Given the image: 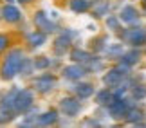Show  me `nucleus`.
<instances>
[{"label":"nucleus","mask_w":146,"mask_h":128,"mask_svg":"<svg viewBox=\"0 0 146 128\" xmlns=\"http://www.w3.org/2000/svg\"><path fill=\"white\" fill-rule=\"evenodd\" d=\"M24 52L20 49H13L7 56H5L2 63V78L4 80H13V78L20 72V67L24 63Z\"/></svg>","instance_id":"1"},{"label":"nucleus","mask_w":146,"mask_h":128,"mask_svg":"<svg viewBox=\"0 0 146 128\" xmlns=\"http://www.w3.org/2000/svg\"><path fill=\"white\" fill-rule=\"evenodd\" d=\"M108 110H110V115L114 119H123L128 115V110H130V107H128L126 99H114L110 105H108Z\"/></svg>","instance_id":"2"},{"label":"nucleus","mask_w":146,"mask_h":128,"mask_svg":"<svg viewBox=\"0 0 146 128\" xmlns=\"http://www.w3.org/2000/svg\"><path fill=\"white\" fill-rule=\"evenodd\" d=\"M123 38L132 43V45H141V43L146 42V29H143V27H133V29H128L125 34H123Z\"/></svg>","instance_id":"3"},{"label":"nucleus","mask_w":146,"mask_h":128,"mask_svg":"<svg viewBox=\"0 0 146 128\" xmlns=\"http://www.w3.org/2000/svg\"><path fill=\"white\" fill-rule=\"evenodd\" d=\"M33 107V92L31 90H18L16 94V110L25 112Z\"/></svg>","instance_id":"4"},{"label":"nucleus","mask_w":146,"mask_h":128,"mask_svg":"<svg viewBox=\"0 0 146 128\" xmlns=\"http://www.w3.org/2000/svg\"><path fill=\"white\" fill-rule=\"evenodd\" d=\"M123 76H125V70L117 67V69H112L103 76V83L106 87H119L123 81Z\"/></svg>","instance_id":"5"},{"label":"nucleus","mask_w":146,"mask_h":128,"mask_svg":"<svg viewBox=\"0 0 146 128\" xmlns=\"http://www.w3.org/2000/svg\"><path fill=\"white\" fill-rule=\"evenodd\" d=\"M33 85H35V88L38 92H49V90H52L56 87V80L50 74H43L40 78H36Z\"/></svg>","instance_id":"6"},{"label":"nucleus","mask_w":146,"mask_h":128,"mask_svg":"<svg viewBox=\"0 0 146 128\" xmlns=\"http://www.w3.org/2000/svg\"><path fill=\"white\" fill-rule=\"evenodd\" d=\"M60 108H61V112H63L65 115H76L78 112H80V101L74 97H63L60 101Z\"/></svg>","instance_id":"7"},{"label":"nucleus","mask_w":146,"mask_h":128,"mask_svg":"<svg viewBox=\"0 0 146 128\" xmlns=\"http://www.w3.org/2000/svg\"><path fill=\"white\" fill-rule=\"evenodd\" d=\"M16 94H18V90L16 88H13L7 96H5L2 101H0V112L5 114V112H11V110H16Z\"/></svg>","instance_id":"8"},{"label":"nucleus","mask_w":146,"mask_h":128,"mask_svg":"<svg viewBox=\"0 0 146 128\" xmlns=\"http://www.w3.org/2000/svg\"><path fill=\"white\" fill-rule=\"evenodd\" d=\"M35 24L38 29H42L43 32H50V31H54V24L47 18V15L43 13V11H38V13L35 15Z\"/></svg>","instance_id":"9"},{"label":"nucleus","mask_w":146,"mask_h":128,"mask_svg":"<svg viewBox=\"0 0 146 128\" xmlns=\"http://www.w3.org/2000/svg\"><path fill=\"white\" fill-rule=\"evenodd\" d=\"M83 74H85V69L80 65H67L63 69V76L67 78V80H81Z\"/></svg>","instance_id":"10"},{"label":"nucleus","mask_w":146,"mask_h":128,"mask_svg":"<svg viewBox=\"0 0 146 128\" xmlns=\"http://www.w3.org/2000/svg\"><path fill=\"white\" fill-rule=\"evenodd\" d=\"M139 15H137V9L133 7V5H125V7L121 9V20L126 22V24H133V22H137Z\"/></svg>","instance_id":"11"},{"label":"nucleus","mask_w":146,"mask_h":128,"mask_svg":"<svg viewBox=\"0 0 146 128\" xmlns=\"http://www.w3.org/2000/svg\"><path fill=\"white\" fill-rule=\"evenodd\" d=\"M70 58L74 60L76 63H81V65H87L92 60V56L87 51H83V49H72V51H70Z\"/></svg>","instance_id":"12"},{"label":"nucleus","mask_w":146,"mask_h":128,"mask_svg":"<svg viewBox=\"0 0 146 128\" xmlns=\"http://www.w3.org/2000/svg\"><path fill=\"white\" fill-rule=\"evenodd\" d=\"M2 16L5 22H18L20 20V11L15 5H5L2 9Z\"/></svg>","instance_id":"13"},{"label":"nucleus","mask_w":146,"mask_h":128,"mask_svg":"<svg viewBox=\"0 0 146 128\" xmlns=\"http://www.w3.org/2000/svg\"><path fill=\"white\" fill-rule=\"evenodd\" d=\"M70 36H74V34H72V32H69V31H67V32H63V34H61V36H58V40H56V52H65L67 51V47H69V38Z\"/></svg>","instance_id":"14"},{"label":"nucleus","mask_w":146,"mask_h":128,"mask_svg":"<svg viewBox=\"0 0 146 128\" xmlns=\"http://www.w3.org/2000/svg\"><path fill=\"white\" fill-rule=\"evenodd\" d=\"M56 121H58V114H56L54 110H49V112H45V114H42L40 117H38V125L49 126V125H54Z\"/></svg>","instance_id":"15"},{"label":"nucleus","mask_w":146,"mask_h":128,"mask_svg":"<svg viewBox=\"0 0 146 128\" xmlns=\"http://www.w3.org/2000/svg\"><path fill=\"white\" fill-rule=\"evenodd\" d=\"M76 94L80 97H90L94 94V87L90 83H78L76 85Z\"/></svg>","instance_id":"16"},{"label":"nucleus","mask_w":146,"mask_h":128,"mask_svg":"<svg viewBox=\"0 0 146 128\" xmlns=\"http://www.w3.org/2000/svg\"><path fill=\"white\" fill-rule=\"evenodd\" d=\"M45 40H47V34L43 31H38V32H33V34H29V43L33 47H40V45H43L45 43Z\"/></svg>","instance_id":"17"},{"label":"nucleus","mask_w":146,"mask_h":128,"mask_svg":"<svg viewBox=\"0 0 146 128\" xmlns=\"http://www.w3.org/2000/svg\"><path fill=\"white\" fill-rule=\"evenodd\" d=\"M114 99H115V96H112L108 90H101V92L96 94V103L98 105H110Z\"/></svg>","instance_id":"18"},{"label":"nucleus","mask_w":146,"mask_h":128,"mask_svg":"<svg viewBox=\"0 0 146 128\" xmlns=\"http://www.w3.org/2000/svg\"><path fill=\"white\" fill-rule=\"evenodd\" d=\"M108 9H110L108 0H99L98 4H94V15H96V16L106 15V13H108Z\"/></svg>","instance_id":"19"},{"label":"nucleus","mask_w":146,"mask_h":128,"mask_svg":"<svg viewBox=\"0 0 146 128\" xmlns=\"http://www.w3.org/2000/svg\"><path fill=\"white\" fill-rule=\"evenodd\" d=\"M70 9L74 13H85L88 9V0H70Z\"/></svg>","instance_id":"20"},{"label":"nucleus","mask_w":146,"mask_h":128,"mask_svg":"<svg viewBox=\"0 0 146 128\" xmlns=\"http://www.w3.org/2000/svg\"><path fill=\"white\" fill-rule=\"evenodd\" d=\"M126 119L130 121V123H141V119H143V112L141 110H135V108H130L128 110V115H126Z\"/></svg>","instance_id":"21"},{"label":"nucleus","mask_w":146,"mask_h":128,"mask_svg":"<svg viewBox=\"0 0 146 128\" xmlns=\"http://www.w3.org/2000/svg\"><path fill=\"white\" fill-rule=\"evenodd\" d=\"M137 60H139V52H137V51H132V52L123 54V63H126V65L137 63Z\"/></svg>","instance_id":"22"},{"label":"nucleus","mask_w":146,"mask_h":128,"mask_svg":"<svg viewBox=\"0 0 146 128\" xmlns=\"http://www.w3.org/2000/svg\"><path fill=\"white\" fill-rule=\"evenodd\" d=\"M106 27H108V29H114V31L121 29V27H119V20H117L115 16H108V18H106Z\"/></svg>","instance_id":"23"},{"label":"nucleus","mask_w":146,"mask_h":128,"mask_svg":"<svg viewBox=\"0 0 146 128\" xmlns=\"http://www.w3.org/2000/svg\"><path fill=\"white\" fill-rule=\"evenodd\" d=\"M87 67H88V69H90V70H101V69H103V63H101L99 60H96V58H92L90 62L87 63Z\"/></svg>","instance_id":"24"},{"label":"nucleus","mask_w":146,"mask_h":128,"mask_svg":"<svg viewBox=\"0 0 146 128\" xmlns=\"http://www.w3.org/2000/svg\"><path fill=\"white\" fill-rule=\"evenodd\" d=\"M35 67L36 69H45V67H49V60L45 56H40L35 60Z\"/></svg>","instance_id":"25"},{"label":"nucleus","mask_w":146,"mask_h":128,"mask_svg":"<svg viewBox=\"0 0 146 128\" xmlns=\"http://www.w3.org/2000/svg\"><path fill=\"white\" fill-rule=\"evenodd\" d=\"M35 67V63H31L29 60H24V63H22V67H20V70H22V74L24 76H27L31 72V69Z\"/></svg>","instance_id":"26"},{"label":"nucleus","mask_w":146,"mask_h":128,"mask_svg":"<svg viewBox=\"0 0 146 128\" xmlns=\"http://www.w3.org/2000/svg\"><path fill=\"white\" fill-rule=\"evenodd\" d=\"M144 96H146V88H143V87H135V88H133V97L141 99Z\"/></svg>","instance_id":"27"},{"label":"nucleus","mask_w":146,"mask_h":128,"mask_svg":"<svg viewBox=\"0 0 146 128\" xmlns=\"http://www.w3.org/2000/svg\"><path fill=\"white\" fill-rule=\"evenodd\" d=\"M106 52H108V54H112V56H114V54H123V47H121V45L106 47Z\"/></svg>","instance_id":"28"},{"label":"nucleus","mask_w":146,"mask_h":128,"mask_svg":"<svg viewBox=\"0 0 146 128\" xmlns=\"http://www.w3.org/2000/svg\"><path fill=\"white\" fill-rule=\"evenodd\" d=\"M7 43H9L7 36H5V34H0V52H2L5 47H7Z\"/></svg>","instance_id":"29"},{"label":"nucleus","mask_w":146,"mask_h":128,"mask_svg":"<svg viewBox=\"0 0 146 128\" xmlns=\"http://www.w3.org/2000/svg\"><path fill=\"white\" fill-rule=\"evenodd\" d=\"M18 2H20V4H29L31 0H18Z\"/></svg>","instance_id":"30"},{"label":"nucleus","mask_w":146,"mask_h":128,"mask_svg":"<svg viewBox=\"0 0 146 128\" xmlns=\"http://www.w3.org/2000/svg\"><path fill=\"white\" fill-rule=\"evenodd\" d=\"M143 7H144V9H146V0H143Z\"/></svg>","instance_id":"31"}]
</instances>
